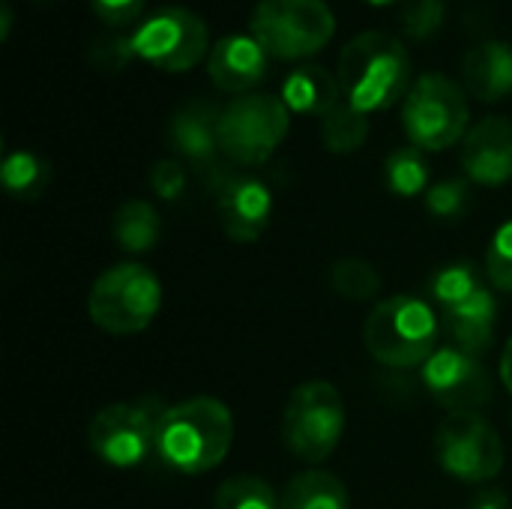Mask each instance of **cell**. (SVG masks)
<instances>
[{
    "label": "cell",
    "instance_id": "obj_18",
    "mask_svg": "<svg viewBox=\"0 0 512 509\" xmlns=\"http://www.w3.org/2000/svg\"><path fill=\"white\" fill-rule=\"evenodd\" d=\"M462 78L480 102H501L512 93V45L498 39L474 45L462 60Z\"/></svg>",
    "mask_w": 512,
    "mask_h": 509
},
{
    "label": "cell",
    "instance_id": "obj_20",
    "mask_svg": "<svg viewBox=\"0 0 512 509\" xmlns=\"http://www.w3.org/2000/svg\"><path fill=\"white\" fill-rule=\"evenodd\" d=\"M111 234H114V243L123 252L141 255V252H150L159 243L162 219H159L153 204H147L141 198H132V201L117 207V213L111 219Z\"/></svg>",
    "mask_w": 512,
    "mask_h": 509
},
{
    "label": "cell",
    "instance_id": "obj_22",
    "mask_svg": "<svg viewBox=\"0 0 512 509\" xmlns=\"http://www.w3.org/2000/svg\"><path fill=\"white\" fill-rule=\"evenodd\" d=\"M0 177H3V186H6V192L12 198L33 201V198H39L48 189L51 165H48V159H42L33 150H12L3 159Z\"/></svg>",
    "mask_w": 512,
    "mask_h": 509
},
{
    "label": "cell",
    "instance_id": "obj_25",
    "mask_svg": "<svg viewBox=\"0 0 512 509\" xmlns=\"http://www.w3.org/2000/svg\"><path fill=\"white\" fill-rule=\"evenodd\" d=\"M321 138L330 153H354L369 138V114L342 99L327 117H321Z\"/></svg>",
    "mask_w": 512,
    "mask_h": 509
},
{
    "label": "cell",
    "instance_id": "obj_30",
    "mask_svg": "<svg viewBox=\"0 0 512 509\" xmlns=\"http://www.w3.org/2000/svg\"><path fill=\"white\" fill-rule=\"evenodd\" d=\"M444 21V0H408L402 9V30L411 39H429Z\"/></svg>",
    "mask_w": 512,
    "mask_h": 509
},
{
    "label": "cell",
    "instance_id": "obj_5",
    "mask_svg": "<svg viewBox=\"0 0 512 509\" xmlns=\"http://www.w3.org/2000/svg\"><path fill=\"white\" fill-rule=\"evenodd\" d=\"M333 33L336 15L324 0H258L252 12V36L282 60L318 54Z\"/></svg>",
    "mask_w": 512,
    "mask_h": 509
},
{
    "label": "cell",
    "instance_id": "obj_10",
    "mask_svg": "<svg viewBox=\"0 0 512 509\" xmlns=\"http://www.w3.org/2000/svg\"><path fill=\"white\" fill-rule=\"evenodd\" d=\"M207 42H210V33H207L204 18L183 6H165L153 12L132 33L135 54L162 72L192 69L207 54Z\"/></svg>",
    "mask_w": 512,
    "mask_h": 509
},
{
    "label": "cell",
    "instance_id": "obj_12",
    "mask_svg": "<svg viewBox=\"0 0 512 509\" xmlns=\"http://www.w3.org/2000/svg\"><path fill=\"white\" fill-rule=\"evenodd\" d=\"M210 189L216 195V213L222 231L234 243H255L273 216V195L264 180L255 174L231 171L228 165H219L207 174Z\"/></svg>",
    "mask_w": 512,
    "mask_h": 509
},
{
    "label": "cell",
    "instance_id": "obj_13",
    "mask_svg": "<svg viewBox=\"0 0 512 509\" xmlns=\"http://www.w3.org/2000/svg\"><path fill=\"white\" fill-rule=\"evenodd\" d=\"M423 384L450 414H477L492 402V378L480 357L444 345L423 366Z\"/></svg>",
    "mask_w": 512,
    "mask_h": 509
},
{
    "label": "cell",
    "instance_id": "obj_4",
    "mask_svg": "<svg viewBox=\"0 0 512 509\" xmlns=\"http://www.w3.org/2000/svg\"><path fill=\"white\" fill-rule=\"evenodd\" d=\"M162 309V285L144 264L126 261L102 270L87 294L90 321L111 336H132L153 324Z\"/></svg>",
    "mask_w": 512,
    "mask_h": 509
},
{
    "label": "cell",
    "instance_id": "obj_19",
    "mask_svg": "<svg viewBox=\"0 0 512 509\" xmlns=\"http://www.w3.org/2000/svg\"><path fill=\"white\" fill-rule=\"evenodd\" d=\"M342 84L339 75L327 72L318 63H306L297 66L294 72H288L285 84H282V102L288 105V111L294 114H315V117H327L339 102H342Z\"/></svg>",
    "mask_w": 512,
    "mask_h": 509
},
{
    "label": "cell",
    "instance_id": "obj_23",
    "mask_svg": "<svg viewBox=\"0 0 512 509\" xmlns=\"http://www.w3.org/2000/svg\"><path fill=\"white\" fill-rule=\"evenodd\" d=\"M429 177H432V168H429V159H426V150L420 147H399L393 150L387 159H384V180L390 186L393 195L399 198H417V195H426L429 192Z\"/></svg>",
    "mask_w": 512,
    "mask_h": 509
},
{
    "label": "cell",
    "instance_id": "obj_24",
    "mask_svg": "<svg viewBox=\"0 0 512 509\" xmlns=\"http://www.w3.org/2000/svg\"><path fill=\"white\" fill-rule=\"evenodd\" d=\"M486 288L483 276H480V267L471 264V261H453V264H444L432 273L429 279V294L432 300L438 303V309H453L465 300H471L474 294H480Z\"/></svg>",
    "mask_w": 512,
    "mask_h": 509
},
{
    "label": "cell",
    "instance_id": "obj_9",
    "mask_svg": "<svg viewBox=\"0 0 512 509\" xmlns=\"http://www.w3.org/2000/svg\"><path fill=\"white\" fill-rule=\"evenodd\" d=\"M435 459L462 483H489L504 468V441L483 414H450L435 432Z\"/></svg>",
    "mask_w": 512,
    "mask_h": 509
},
{
    "label": "cell",
    "instance_id": "obj_15",
    "mask_svg": "<svg viewBox=\"0 0 512 509\" xmlns=\"http://www.w3.org/2000/svg\"><path fill=\"white\" fill-rule=\"evenodd\" d=\"M219 117L222 108H216L213 102L195 99L186 102L183 108L174 111L171 123H168V141L177 150L180 159H186L189 165H195L201 174L216 171L219 162Z\"/></svg>",
    "mask_w": 512,
    "mask_h": 509
},
{
    "label": "cell",
    "instance_id": "obj_31",
    "mask_svg": "<svg viewBox=\"0 0 512 509\" xmlns=\"http://www.w3.org/2000/svg\"><path fill=\"white\" fill-rule=\"evenodd\" d=\"M135 54V45H132V36H102L93 42L90 48V60L96 69H105V72H120Z\"/></svg>",
    "mask_w": 512,
    "mask_h": 509
},
{
    "label": "cell",
    "instance_id": "obj_6",
    "mask_svg": "<svg viewBox=\"0 0 512 509\" xmlns=\"http://www.w3.org/2000/svg\"><path fill=\"white\" fill-rule=\"evenodd\" d=\"M291 129V111L282 96L243 93L222 108L219 150L237 165H264Z\"/></svg>",
    "mask_w": 512,
    "mask_h": 509
},
{
    "label": "cell",
    "instance_id": "obj_35",
    "mask_svg": "<svg viewBox=\"0 0 512 509\" xmlns=\"http://www.w3.org/2000/svg\"><path fill=\"white\" fill-rule=\"evenodd\" d=\"M501 378L512 396V339L504 345V354H501Z\"/></svg>",
    "mask_w": 512,
    "mask_h": 509
},
{
    "label": "cell",
    "instance_id": "obj_26",
    "mask_svg": "<svg viewBox=\"0 0 512 509\" xmlns=\"http://www.w3.org/2000/svg\"><path fill=\"white\" fill-rule=\"evenodd\" d=\"M330 282H333V291L342 300H351V303L375 300L378 291H381V273L375 270V264H369L363 258L336 261L333 270H330Z\"/></svg>",
    "mask_w": 512,
    "mask_h": 509
},
{
    "label": "cell",
    "instance_id": "obj_29",
    "mask_svg": "<svg viewBox=\"0 0 512 509\" xmlns=\"http://www.w3.org/2000/svg\"><path fill=\"white\" fill-rule=\"evenodd\" d=\"M486 276L498 291L512 294V222H504L486 252Z\"/></svg>",
    "mask_w": 512,
    "mask_h": 509
},
{
    "label": "cell",
    "instance_id": "obj_36",
    "mask_svg": "<svg viewBox=\"0 0 512 509\" xmlns=\"http://www.w3.org/2000/svg\"><path fill=\"white\" fill-rule=\"evenodd\" d=\"M0 18H3V39H9V24H12V12H9V6H3V12H0Z\"/></svg>",
    "mask_w": 512,
    "mask_h": 509
},
{
    "label": "cell",
    "instance_id": "obj_11",
    "mask_svg": "<svg viewBox=\"0 0 512 509\" xmlns=\"http://www.w3.org/2000/svg\"><path fill=\"white\" fill-rule=\"evenodd\" d=\"M159 414L147 402H117L102 408L87 426V444L111 468H138L156 453Z\"/></svg>",
    "mask_w": 512,
    "mask_h": 509
},
{
    "label": "cell",
    "instance_id": "obj_37",
    "mask_svg": "<svg viewBox=\"0 0 512 509\" xmlns=\"http://www.w3.org/2000/svg\"><path fill=\"white\" fill-rule=\"evenodd\" d=\"M372 6H387V3H396V0H369Z\"/></svg>",
    "mask_w": 512,
    "mask_h": 509
},
{
    "label": "cell",
    "instance_id": "obj_14",
    "mask_svg": "<svg viewBox=\"0 0 512 509\" xmlns=\"http://www.w3.org/2000/svg\"><path fill=\"white\" fill-rule=\"evenodd\" d=\"M462 168L471 183L501 186L512 180V120L483 117L474 123L462 144Z\"/></svg>",
    "mask_w": 512,
    "mask_h": 509
},
{
    "label": "cell",
    "instance_id": "obj_34",
    "mask_svg": "<svg viewBox=\"0 0 512 509\" xmlns=\"http://www.w3.org/2000/svg\"><path fill=\"white\" fill-rule=\"evenodd\" d=\"M468 509H510V501L501 489L489 486V489H480V495H474Z\"/></svg>",
    "mask_w": 512,
    "mask_h": 509
},
{
    "label": "cell",
    "instance_id": "obj_33",
    "mask_svg": "<svg viewBox=\"0 0 512 509\" xmlns=\"http://www.w3.org/2000/svg\"><path fill=\"white\" fill-rule=\"evenodd\" d=\"M144 3L147 0H90L93 12L111 24V27H126V24H135L144 12Z\"/></svg>",
    "mask_w": 512,
    "mask_h": 509
},
{
    "label": "cell",
    "instance_id": "obj_1",
    "mask_svg": "<svg viewBox=\"0 0 512 509\" xmlns=\"http://www.w3.org/2000/svg\"><path fill=\"white\" fill-rule=\"evenodd\" d=\"M234 444V417L225 402L195 396L162 408L156 426V456L177 474H207L219 468Z\"/></svg>",
    "mask_w": 512,
    "mask_h": 509
},
{
    "label": "cell",
    "instance_id": "obj_3",
    "mask_svg": "<svg viewBox=\"0 0 512 509\" xmlns=\"http://www.w3.org/2000/svg\"><path fill=\"white\" fill-rule=\"evenodd\" d=\"M438 333V312L432 303L414 294L381 300L363 324V342L369 354L390 369L426 366V360L438 351Z\"/></svg>",
    "mask_w": 512,
    "mask_h": 509
},
{
    "label": "cell",
    "instance_id": "obj_27",
    "mask_svg": "<svg viewBox=\"0 0 512 509\" xmlns=\"http://www.w3.org/2000/svg\"><path fill=\"white\" fill-rule=\"evenodd\" d=\"M216 509H279V498L264 477L240 474L225 480L213 498Z\"/></svg>",
    "mask_w": 512,
    "mask_h": 509
},
{
    "label": "cell",
    "instance_id": "obj_2",
    "mask_svg": "<svg viewBox=\"0 0 512 509\" xmlns=\"http://www.w3.org/2000/svg\"><path fill=\"white\" fill-rule=\"evenodd\" d=\"M339 84L345 102L363 114L393 108L411 93V54L405 42L384 30L357 33L339 54Z\"/></svg>",
    "mask_w": 512,
    "mask_h": 509
},
{
    "label": "cell",
    "instance_id": "obj_8",
    "mask_svg": "<svg viewBox=\"0 0 512 509\" xmlns=\"http://www.w3.org/2000/svg\"><path fill=\"white\" fill-rule=\"evenodd\" d=\"M402 123L414 147L432 153L447 150L468 135V123H471L468 96L453 78L441 72H429L405 96Z\"/></svg>",
    "mask_w": 512,
    "mask_h": 509
},
{
    "label": "cell",
    "instance_id": "obj_17",
    "mask_svg": "<svg viewBox=\"0 0 512 509\" xmlns=\"http://www.w3.org/2000/svg\"><path fill=\"white\" fill-rule=\"evenodd\" d=\"M498 324V300L489 288L474 294L471 300L441 312V330L447 333L450 345L480 357L492 348Z\"/></svg>",
    "mask_w": 512,
    "mask_h": 509
},
{
    "label": "cell",
    "instance_id": "obj_28",
    "mask_svg": "<svg viewBox=\"0 0 512 509\" xmlns=\"http://www.w3.org/2000/svg\"><path fill=\"white\" fill-rule=\"evenodd\" d=\"M468 204H471V186H468V180H462V177L438 180V183H432L429 192H426V210H429L432 216H438V219H447V222L465 216Z\"/></svg>",
    "mask_w": 512,
    "mask_h": 509
},
{
    "label": "cell",
    "instance_id": "obj_21",
    "mask_svg": "<svg viewBox=\"0 0 512 509\" xmlns=\"http://www.w3.org/2000/svg\"><path fill=\"white\" fill-rule=\"evenodd\" d=\"M279 509H348V489L336 474L303 471L285 486Z\"/></svg>",
    "mask_w": 512,
    "mask_h": 509
},
{
    "label": "cell",
    "instance_id": "obj_32",
    "mask_svg": "<svg viewBox=\"0 0 512 509\" xmlns=\"http://www.w3.org/2000/svg\"><path fill=\"white\" fill-rule=\"evenodd\" d=\"M150 186L159 198L177 201L186 192V165L180 159H159L150 171Z\"/></svg>",
    "mask_w": 512,
    "mask_h": 509
},
{
    "label": "cell",
    "instance_id": "obj_16",
    "mask_svg": "<svg viewBox=\"0 0 512 509\" xmlns=\"http://www.w3.org/2000/svg\"><path fill=\"white\" fill-rule=\"evenodd\" d=\"M207 72L225 93H246L267 75V51L255 36L228 33L207 54Z\"/></svg>",
    "mask_w": 512,
    "mask_h": 509
},
{
    "label": "cell",
    "instance_id": "obj_7",
    "mask_svg": "<svg viewBox=\"0 0 512 509\" xmlns=\"http://www.w3.org/2000/svg\"><path fill=\"white\" fill-rule=\"evenodd\" d=\"M342 432L345 402L330 381H306L294 387L282 414V438L300 462H324L339 447Z\"/></svg>",
    "mask_w": 512,
    "mask_h": 509
}]
</instances>
